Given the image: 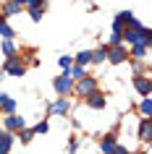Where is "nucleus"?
<instances>
[{"label":"nucleus","mask_w":152,"mask_h":154,"mask_svg":"<svg viewBox=\"0 0 152 154\" xmlns=\"http://www.w3.org/2000/svg\"><path fill=\"white\" fill-rule=\"evenodd\" d=\"M97 91V79L95 76H84V79H79V84H76V94H81V97H92Z\"/></svg>","instance_id":"f257e3e1"},{"label":"nucleus","mask_w":152,"mask_h":154,"mask_svg":"<svg viewBox=\"0 0 152 154\" xmlns=\"http://www.w3.org/2000/svg\"><path fill=\"white\" fill-rule=\"evenodd\" d=\"M53 89L58 91V97H66V94H68V91L73 89V81H71V76H68V73L58 76L55 81H53Z\"/></svg>","instance_id":"f03ea898"},{"label":"nucleus","mask_w":152,"mask_h":154,"mask_svg":"<svg viewBox=\"0 0 152 154\" xmlns=\"http://www.w3.org/2000/svg\"><path fill=\"white\" fill-rule=\"evenodd\" d=\"M108 60H110L113 65H121V63H126L128 60V52L123 45H118V47H108Z\"/></svg>","instance_id":"7ed1b4c3"},{"label":"nucleus","mask_w":152,"mask_h":154,"mask_svg":"<svg viewBox=\"0 0 152 154\" xmlns=\"http://www.w3.org/2000/svg\"><path fill=\"white\" fill-rule=\"evenodd\" d=\"M3 71L11 73V76H24V73H26V65L21 63L18 57H8V60H5V65H3Z\"/></svg>","instance_id":"20e7f679"},{"label":"nucleus","mask_w":152,"mask_h":154,"mask_svg":"<svg viewBox=\"0 0 152 154\" xmlns=\"http://www.w3.org/2000/svg\"><path fill=\"white\" fill-rule=\"evenodd\" d=\"M134 89L142 94V97H150L152 94V81L147 76H134Z\"/></svg>","instance_id":"39448f33"},{"label":"nucleus","mask_w":152,"mask_h":154,"mask_svg":"<svg viewBox=\"0 0 152 154\" xmlns=\"http://www.w3.org/2000/svg\"><path fill=\"white\" fill-rule=\"evenodd\" d=\"M3 125H5V133H11V131H24L26 128V120H24V118H18V115H8V118L3 120Z\"/></svg>","instance_id":"423d86ee"},{"label":"nucleus","mask_w":152,"mask_h":154,"mask_svg":"<svg viewBox=\"0 0 152 154\" xmlns=\"http://www.w3.org/2000/svg\"><path fill=\"white\" fill-rule=\"evenodd\" d=\"M136 136H139V141H144V144H150V141H152V120H150V118H144V120L139 123Z\"/></svg>","instance_id":"0eeeda50"},{"label":"nucleus","mask_w":152,"mask_h":154,"mask_svg":"<svg viewBox=\"0 0 152 154\" xmlns=\"http://www.w3.org/2000/svg\"><path fill=\"white\" fill-rule=\"evenodd\" d=\"M115 133H108V136L102 138V141H100V152L102 154H115Z\"/></svg>","instance_id":"6e6552de"},{"label":"nucleus","mask_w":152,"mask_h":154,"mask_svg":"<svg viewBox=\"0 0 152 154\" xmlns=\"http://www.w3.org/2000/svg\"><path fill=\"white\" fill-rule=\"evenodd\" d=\"M87 105L92 107V110H105V105H108V99L100 94V91H95L92 97H87Z\"/></svg>","instance_id":"1a4fd4ad"},{"label":"nucleus","mask_w":152,"mask_h":154,"mask_svg":"<svg viewBox=\"0 0 152 154\" xmlns=\"http://www.w3.org/2000/svg\"><path fill=\"white\" fill-rule=\"evenodd\" d=\"M66 112H68V102H66L63 97L50 105V115H66Z\"/></svg>","instance_id":"9d476101"},{"label":"nucleus","mask_w":152,"mask_h":154,"mask_svg":"<svg viewBox=\"0 0 152 154\" xmlns=\"http://www.w3.org/2000/svg\"><path fill=\"white\" fill-rule=\"evenodd\" d=\"M16 13H21V5H16L13 0H8V3L3 5V18H8V16H16Z\"/></svg>","instance_id":"9b49d317"},{"label":"nucleus","mask_w":152,"mask_h":154,"mask_svg":"<svg viewBox=\"0 0 152 154\" xmlns=\"http://www.w3.org/2000/svg\"><path fill=\"white\" fill-rule=\"evenodd\" d=\"M13 34H16V32L8 26V21H5V18L0 16V37H3V39H13Z\"/></svg>","instance_id":"f8f14e48"},{"label":"nucleus","mask_w":152,"mask_h":154,"mask_svg":"<svg viewBox=\"0 0 152 154\" xmlns=\"http://www.w3.org/2000/svg\"><path fill=\"white\" fill-rule=\"evenodd\" d=\"M123 37H126V42H131V45H139V42H142V32H136V29H126Z\"/></svg>","instance_id":"ddd939ff"},{"label":"nucleus","mask_w":152,"mask_h":154,"mask_svg":"<svg viewBox=\"0 0 152 154\" xmlns=\"http://www.w3.org/2000/svg\"><path fill=\"white\" fill-rule=\"evenodd\" d=\"M87 63H92V50H81L79 55H76V65H81V68H84Z\"/></svg>","instance_id":"4468645a"},{"label":"nucleus","mask_w":152,"mask_h":154,"mask_svg":"<svg viewBox=\"0 0 152 154\" xmlns=\"http://www.w3.org/2000/svg\"><path fill=\"white\" fill-rule=\"evenodd\" d=\"M139 112L147 115V118H152V97H144L142 105H139Z\"/></svg>","instance_id":"2eb2a0df"},{"label":"nucleus","mask_w":152,"mask_h":154,"mask_svg":"<svg viewBox=\"0 0 152 154\" xmlns=\"http://www.w3.org/2000/svg\"><path fill=\"white\" fill-rule=\"evenodd\" d=\"M131 18H134V13H131V11H121V13H118V16H115V18H113V21H115V24H121V26H123V24H128Z\"/></svg>","instance_id":"dca6fc26"},{"label":"nucleus","mask_w":152,"mask_h":154,"mask_svg":"<svg viewBox=\"0 0 152 154\" xmlns=\"http://www.w3.org/2000/svg\"><path fill=\"white\" fill-rule=\"evenodd\" d=\"M102 60H108V47H100L92 52V63H102Z\"/></svg>","instance_id":"f3484780"},{"label":"nucleus","mask_w":152,"mask_h":154,"mask_svg":"<svg viewBox=\"0 0 152 154\" xmlns=\"http://www.w3.org/2000/svg\"><path fill=\"white\" fill-rule=\"evenodd\" d=\"M3 52H5L8 57H16V45H13L11 39H3Z\"/></svg>","instance_id":"a211bd4d"},{"label":"nucleus","mask_w":152,"mask_h":154,"mask_svg":"<svg viewBox=\"0 0 152 154\" xmlns=\"http://www.w3.org/2000/svg\"><path fill=\"white\" fill-rule=\"evenodd\" d=\"M131 55H134L136 60H142V57H147V47H144L142 42H139V45H134V50H131Z\"/></svg>","instance_id":"6ab92c4d"},{"label":"nucleus","mask_w":152,"mask_h":154,"mask_svg":"<svg viewBox=\"0 0 152 154\" xmlns=\"http://www.w3.org/2000/svg\"><path fill=\"white\" fill-rule=\"evenodd\" d=\"M58 65L63 68V73H68V71H71V65H73V60L68 55H60V57H58Z\"/></svg>","instance_id":"aec40b11"},{"label":"nucleus","mask_w":152,"mask_h":154,"mask_svg":"<svg viewBox=\"0 0 152 154\" xmlns=\"http://www.w3.org/2000/svg\"><path fill=\"white\" fill-rule=\"evenodd\" d=\"M42 13H45V5H34V8H29L32 21H42Z\"/></svg>","instance_id":"412c9836"},{"label":"nucleus","mask_w":152,"mask_h":154,"mask_svg":"<svg viewBox=\"0 0 152 154\" xmlns=\"http://www.w3.org/2000/svg\"><path fill=\"white\" fill-rule=\"evenodd\" d=\"M68 76H71V81H73V79H84L87 73H84V68H81V65H71V71H68Z\"/></svg>","instance_id":"4be33fe9"},{"label":"nucleus","mask_w":152,"mask_h":154,"mask_svg":"<svg viewBox=\"0 0 152 154\" xmlns=\"http://www.w3.org/2000/svg\"><path fill=\"white\" fill-rule=\"evenodd\" d=\"M18 138H21V144H29L34 138V131H29V128H24V131H18Z\"/></svg>","instance_id":"5701e85b"},{"label":"nucleus","mask_w":152,"mask_h":154,"mask_svg":"<svg viewBox=\"0 0 152 154\" xmlns=\"http://www.w3.org/2000/svg\"><path fill=\"white\" fill-rule=\"evenodd\" d=\"M3 112H5V115H13V112H16V99L8 97V102L3 105Z\"/></svg>","instance_id":"b1692460"},{"label":"nucleus","mask_w":152,"mask_h":154,"mask_svg":"<svg viewBox=\"0 0 152 154\" xmlns=\"http://www.w3.org/2000/svg\"><path fill=\"white\" fill-rule=\"evenodd\" d=\"M142 45L144 47H152V29H144L142 32Z\"/></svg>","instance_id":"393cba45"},{"label":"nucleus","mask_w":152,"mask_h":154,"mask_svg":"<svg viewBox=\"0 0 152 154\" xmlns=\"http://www.w3.org/2000/svg\"><path fill=\"white\" fill-rule=\"evenodd\" d=\"M34 133H47V131H50V125H47V120H42V123H37V125H34Z\"/></svg>","instance_id":"a878e982"},{"label":"nucleus","mask_w":152,"mask_h":154,"mask_svg":"<svg viewBox=\"0 0 152 154\" xmlns=\"http://www.w3.org/2000/svg\"><path fill=\"white\" fill-rule=\"evenodd\" d=\"M142 71H144L142 60H134V73H136V76H142Z\"/></svg>","instance_id":"bb28decb"},{"label":"nucleus","mask_w":152,"mask_h":154,"mask_svg":"<svg viewBox=\"0 0 152 154\" xmlns=\"http://www.w3.org/2000/svg\"><path fill=\"white\" fill-rule=\"evenodd\" d=\"M76 149H79V138H71L68 141V152H76Z\"/></svg>","instance_id":"cd10ccee"},{"label":"nucleus","mask_w":152,"mask_h":154,"mask_svg":"<svg viewBox=\"0 0 152 154\" xmlns=\"http://www.w3.org/2000/svg\"><path fill=\"white\" fill-rule=\"evenodd\" d=\"M26 5H29V8H34V5H45V3H42V0H26Z\"/></svg>","instance_id":"c85d7f7f"},{"label":"nucleus","mask_w":152,"mask_h":154,"mask_svg":"<svg viewBox=\"0 0 152 154\" xmlns=\"http://www.w3.org/2000/svg\"><path fill=\"white\" fill-rule=\"evenodd\" d=\"M115 154H131L128 149H123V146H115Z\"/></svg>","instance_id":"c756f323"},{"label":"nucleus","mask_w":152,"mask_h":154,"mask_svg":"<svg viewBox=\"0 0 152 154\" xmlns=\"http://www.w3.org/2000/svg\"><path fill=\"white\" fill-rule=\"evenodd\" d=\"M8 102V94H0V110H3V105Z\"/></svg>","instance_id":"7c9ffc66"},{"label":"nucleus","mask_w":152,"mask_h":154,"mask_svg":"<svg viewBox=\"0 0 152 154\" xmlns=\"http://www.w3.org/2000/svg\"><path fill=\"white\" fill-rule=\"evenodd\" d=\"M13 3H16V5H26V0H13Z\"/></svg>","instance_id":"2f4dec72"},{"label":"nucleus","mask_w":152,"mask_h":154,"mask_svg":"<svg viewBox=\"0 0 152 154\" xmlns=\"http://www.w3.org/2000/svg\"><path fill=\"white\" fill-rule=\"evenodd\" d=\"M3 133H5V131H0V138H3Z\"/></svg>","instance_id":"473e14b6"},{"label":"nucleus","mask_w":152,"mask_h":154,"mask_svg":"<svg viewBox=\"0 0 152 154\" xmlns=\"http://www.w3.org/2000/svg\"><path fill=\"white\" fill-rule=\"evenodd\" d=\"M136 154H142V152H136Z\"/></svg>","instance_id":"72a5a7b5"},{"label":"nucleus","mask_w":152,"mask_h":154,"mask_svg":"<svg viewBox=\"0 0 152 154\" xmlns=\"http://www.w3.org/2000/svg\"><path fill=\"white\" fill-rule=\"evenodd\" d=\"M150 120H152V118H150Z\"/></svg>","instance_id":"f704fd0d"}]
</instances>
